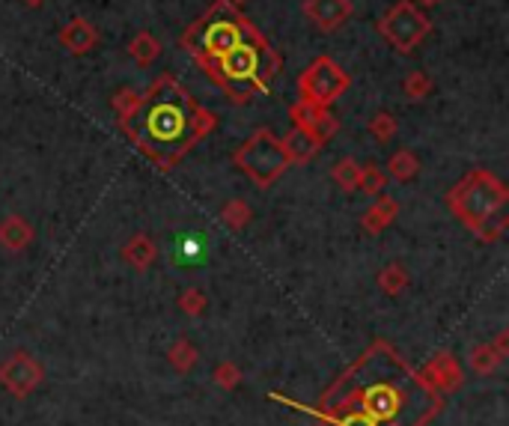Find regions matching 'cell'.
Returning a JSON list of instances; mask_svg holds the SVG:
<instances>
[{"instance_id": "cell-11", "label": "cell", "mask_w": 509, "mask_h": 426, "mask_svg": "<svg viewBox=\"0 0 509 426\" xmlns=\"http://www.w3.org/2000/svg\"><path fill=\"white\" fill-rule=\"evenodd\" d=\"M60 43L66 51H72V54H87V51H93L96 43H98V33L96 27L89 24L87 19H75V21H69L63 27L60 33Z\"/></svg>"}, {"instance_id": "cell-14", "label": "cell", "mask_w": 509, "mask_h": 426, "mask_svg": "<svg viewBox=\"0 0 509 426\" xmlns=\"http://www.w3.org/2000/svg\"><path fill=\"white\" fill-rule=\"evenodd\" d=\"M122 259H126L131 268L143 272V268H150L155 262V242L150 236H135V239H128V244L122 248Z\"/></svg>"}, {"instance_id": "cell-25", "label": "cell", "mask_w": 509, "mask_h": 426, "mask_svg": "<svg viewBox=\"0 0 509 426\" xmlns=\"http://www.w3.org/2000/svg\"><path fill=\"white\" fill-rule=\"evenodd\" d=\"M194 360H197V349L191 346V343H188V340H176V346L170 349V364H174L176 370L188 373L194 367Z\"/></svg>"}, {"instance_id": "cell-18", "label": "cell", "mask_w": 509, "mask_h": 426, "mask_svg": "<svg viewBox=\"0 0 509 426\" xmlns=\"http://www.w3.org/2000/svg\"><path fill=\"white\" fill-rule=\"evenodd\" d=\"M388 170H390V176L399 179V182H408V179L417 176V170H420V161H417V155L412 150H399V152L390 155Z\"/></svg>"}, {"instance_id": "cell-30", "label": "cell", "mask_w": 509, "mask_h": 426, "mask_svg": "<svg viewBox=\"0 0 509 426\" xmlns=\"http://www.w3.org/2000/svg\"><path fill=\"white\" fill-rule=\"evenodd\" d=\"M24 4H27V6H42L45 0H24Z\"/></svg>"}, {"instance_id": "cell-21", "label": "cell", "mask_w": 509, "mask_h": 426, "mask_svg": "<svg viewBox=\"0 0 509 426\" xmlns=\"http://www.w3.org/2000/svg\"><path fill=\"white\" fill-rule=\"evenodd\" d=\"M369 135H373L379 143H388L390 137L397 135V117L388 111H379L373 120H369Z\"/></svg>"}, {"instance_id": "cell-4", "label": "cell", "mask_w": 509, "mask_h": 426, "mask_svg": "<svg viewBox=\"0 0 509 426\" xmlns=\"http://www.w3.org/2000/svg\"><path fill=\"white\" fill-rule=\"evenodd\" d=\"M251 30L253 21L244 19L239 6L229 4V0H218L203 19H197L182 33V48L194 54L197 63H206L229 51L233 45H239Z\"/></svg>"}, {"instance_id": "cell-24", "label": "cell", "mask_w": 509, "mask_h": 426, "mask_svg": "<svg viewBox=\"0 0 509 426\" xmlns=\"http://www.w3.org/2000/svg\"><path fill=\"white\" fill-rule=\"evenodd\" d=\"M402 89H405V98H412V102H420V98L429 96L432 81H429L426 72H412V75L405 78V84H402Z\"/></svg>"}, {"instance_id": "cell-23", "label": "cell", "mask_w": 509, "mask_h": 426, "mask_svg": "<svg viewBox=\"0 0 509 426\" xmlns=\"http://www.w3.org/2000/svg\"><path fill=\"white\" fill-rule=\"evenodd\" d=\"M429 370L438 376V382L444 384V388H453V384L459 382V364L450 355H438L432 360Z\"/></svg>"}, {"instance_id": "cell-19", "label": "cell", "mask_w": 509, "mask_h": 426, "mask_svg": "<svg viewBox=\"0 0 509 426\" xmlns=\"http://www.w3.org/2000/svg\"><path fill=\"white\" fill-rule=\"evenodd\" d=\"M358 179H360V164L355 159H343L334 164V182L343 191H358Z\"/></svg>"}, {"instance_id": "cell-31", "label": "cell", "mask_w": 509, "mask_h": 426, "mask_svg": "<svg viewBox=\"0 0 509 426\" xmlns=\"http://www.w3.org/2000/svg\"><path fill=\"white\" fill-rule=\"evenodd\" d=\"M417 4H423V6H432V4H438V0H417Z\"/></svg>"}, {"instance_id": "cell-17", "label": "cell", "mask_w": 509, "mask_h": 426, "mask_svg": "<svg viewBox=\"0 0 509 426\" xmlns=\"http://www.w3.org/2000/svg\"><path fill=\"white\" fill-rule=\"evenodd\" d=\"M128 54L135 57L137 66H152V60H158V54H161V43L152 36L150 30H143V33H137L135 39H131V45H128Z\"/></svg>"}, {"instance_id": "cell-7", "label": "cell", "mask_w": 509, "mask_h": 426, "mask_svg": "<svg viewBox=\"0 0 509 426\" xmlns=\"http://www.w3.org/2000/svg\"><path fill=\"white\" fill-rule=\"evenodd\" d=\"M351 78L343 72V66H336L331 57H319L304 69L298 78V89L304 102H313L319 108H331V105L349 89Z\"/></svg>"}, {"instance_id": "cell-3", "label": "cell", "mask_w": 509, "mask_h": 426, "mask_svg": "<svg viewBox=\"0 0 509 426\" xmlns=\"http://www.w3.org/2000/svg\"><path fill=\"white\" fill-rule=\"evenodd\" d=\"M450 209L486 242L506 227V185L489 170H474L450 191Z\"/></svg>"}, {"instance_id": "cell-10", "label": "cell", "mask_w": 509, "mask_h": 426, "mask_svg": "<svg viewBox=\"0 0 509 426\" xmlns=\"http://www.w3.org/2000/svg\"><path fill=\"white\" fill-rule=\"evenodd\" d=\"M289 117L295 120V126L313 131V135H319L322 141H325L328 135H334V128H336V122H334L331 113H328V108H319V105L304 102V98H301L298 105H292Z\"/></svg>"}, {"instance_id": "cell-6", "label": "cell", "mask_w": 509, "mask_h": 426, "mask_svg": "<svg viewBox=\"0 0 509 426\" xmlns=\"http://www.w3.org/2000/svg\"><path fill=\"white\" fill-rule=\"evenodd\" d=\"M429 30L432 21L426 19V12H420V6L414 0H402V4L384 12L379 21V33L384 36V43H390L399 54L414 51L429 36Z\"/></svg>"}, {"instance_id": "cell-12", "label": "cell", "mask_w": 509, "mask_h": 426, "mask_svg": "<svg viewBox=\"0 0 509 426\" xmlns=\"http://www.w3.org/2000/svg\"><path fill=\"white\" fill-rule=\"evenodd\" d=\"M281 143H283L286 155H289V161H310L319 150H322L325 141L319 135H313V131H307L301 126H292V131L283 137Z\"/></svg>"}, {"instance_id": "cell-27", "label": "cell", "mask_w": 509, "mask_h": 426, "mask_svg": "<svg viewBox=\"0 0 509 426\" xmlns=\"http://www.w3.org/2000/svg\"><path fill=\"white\" fill-rule=\"evenodd\" d=\"M179 310H185L188 316H200L206 310V295L200 290H185L179 295Z\"/></svg>"}, {"instance_id": "cell-5", "label": "cell", "mask_w": 509, "mask_h": 426, "mask_svg": "<svg viewBox=\"0 0 509 426\" xmlns=\"http://www.w3.org/2000/svg\"><path fill=\"white\" fill-rule=\"evenodd\" d=\"M235 164L248 174L259 188H268L277 182L286 167H289V155H286L281 137H274L271 128H257L253 135L235 150Z\"/></svg>"}, {"instance_id": "cell-15", "label": "cell", "mask_w": 509, "mask_h": 426, "mask_svg": "<svg viewBox=\"0 0 509 426\" xmlns=\"http://www.w3.org/2000/svg\"><path fill=\"white\" fill-rule=\"evenodd\" d=\"M397 200H390V197H382L379 194V200L369 206V212L364 215V227L369 229V233H382L384 227L390 224L393 218H397Z\"/></svg>"}, {"instance_id": "cell-26", "label": "cell", "mask_w": 509, "mask_h": 426, "mask_svg": "<svg viewBox=\"0 0 509 426\" xmlns=\"http://www.w3.org/2000/svg\"><path fill=\"white\" fill-rule=\"evenodd\" d=\"M224 221L233 229H242L251 221V206L244 200H229L224 206Z\"/></svg>"}, {"instance_id": "cell-22", "label": "cell", "mask_w": 509, "mask_h": 426, "mask_svg": "<svg viewBox=\"0 0 509 426\" xmlns=\"http://www.w3.org/2000/svg\"><path fill=\"white\" fill-rule=\"evenodd\" d=\"M358 191L373 194V197H379L384 191V174H382L379 167H375V164H366V167H360Z\"/></svg>"}, {"instance_id": "cell-16", "label": "cell", "mask_w": 509, "mask_h": 426, "mask_svg": "<svg viewBox=\"0 0 509 426\" xmlns=\"http://www.w3.org/2000/svg\"><path fill=\"white\" fill-rule=\"evenodd\" d=\"M504 355H506V334H500V340L495 343V346H477L471 352V360H474V370L477 373H491L495 367L504 360Z\"/></svg>"}, {"instance_id": "cell-2", "label": "cell", "mask_w": 509, "mask_h": 426, "mask_svg": "<svg viewBox=\"0 0 509 426\" xmlns=\"http://www.w3.org/2000/svg\"><path fill=\"white\" fill-rule=\"evenodd\" d=\"M203 72L229 96V102L244 105L253 96L268 93L271 81L281 72V54L268 45V39L253 27L239 45H233L215 60L200 63Z\"/></svg>"}, {"instance_id": "cell-20", "label": "cell", "mask_w": 509, "mask_h": 426, "mask_svg": "<svg viewBox=\"0 0 509 426\" xmlns=\"http://www.w3.org/2000/svg\"><path fill=\"white\" fill-rule=\"evenodd\" d=\"M379 286H382V292L399 295L408 286V272L399 266V262H390V266L379 275Z\"/></svg>"}, {"instance_id": "cell-32", "label": "cell", "mask_w": 509, "mask_h": 426, "mask_svg": "<svg viewBox=\"0 0 509 426\" xmlns=\"http://www.w3.org/2000/svg\"><path fill=\"white\" fill-rule=\"evenodd\" d=\"M229 4H235V6H239V4H242V0H229Z\"/></svg>"}, {"instance_id": "cell-13", "label": "cell", "mask_w": 509, "mask_h": 426, "mask_svg": "<svg viewBox=\"0 0 509 426\" xmlns=\"http://www.w3.org/2000/svg\"><path fill=\"white\" fill-rule=\"evenodd\" d=\"M33 242V227L21 215H10L0 221V244L6 251H24Z\"/></svg>"}, {"instance_id": "cell-1", "label": "cell", "mask_w": 509, "mask_h": 426, "mask_svg": "<svg viewBox=\"0 0 509 426\" xmlns=\"http://www.w3.org/2000/svg\"><path fill=\"white\" fill-rule=\"evenodd\" d=\"M120 126L146 159H152L161 170H170L215 128V113L197 105L174 75H158L137 98L135 113Z\"/></svg>"}, {"instance_id": "cell-28", "label": "cell", "mask_w": 509, "mask_h": 426, "mask_svg": "<svg viewBox=\"0 0 509 426\" xmlns=\"http://www.w3.org/2000/svg\"><path fill=\"white\" fill-rule=\"evenodd\" d=\"M137 93H131V89H122V93H117L113 96V111H117V117H120V122H126L131 113H135V108H137Z\"/></svg>"}, {"instance_id": "cell-29", "label": "cell", "mask_w": 509, "mask_h": 426, "mask_svg": "<svg viewBox=\"0 0 509 426\" xmlns=\"http://www.w3.org/2000/svg\"><path fill=\"white\" fill-rule=\"evenodd\" d=\"M215 382L220 384V388H235V384L242 382V373L235 370V364H229V360H224V364L215 367Z\"/></svg>"}, {"instance_id": "cell-9", "label": "cell", "mask_w": 509, "mask_h": 426, "mask_svg": "<svg viewBox=\"0 0 509 426\" xmlns=\"http://www.w3.org/2000/svg\"><path fill=\"white\" fill-rule=\"evenodd\" d=\"M351 12H355L351 0H307V4H304V15L322 33L340 30L343 24L351 19Z\"/></svg>"}, {"instance_id": "cell-8", "label": "cell", "mask_w": 509, "mask_h": 426, "mask_svg": "<svg viewBox=\"0 0 509 426\" xmlns=\"http://www.w3.org/2000/svg\"><path fill=\"white\" fill-rule=\"evenodd\" d=\"M42 382V364L27 352H15L0 364V384L15 397H27Z\"/></svg>"}]
</instances>
